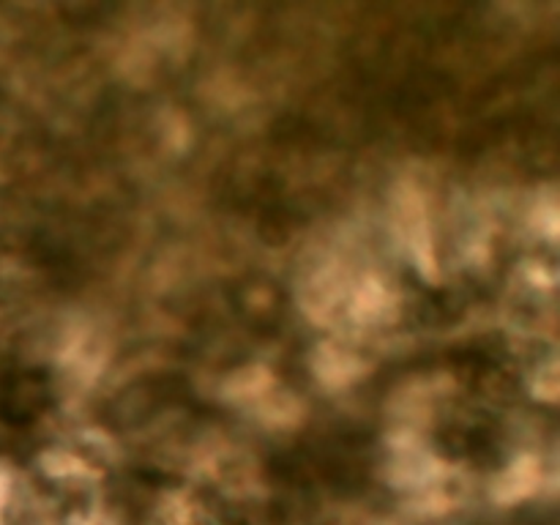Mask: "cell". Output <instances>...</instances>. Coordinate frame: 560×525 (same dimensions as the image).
I'll use <instances>...</instances> for the list:
<instances>
[{"label":"cell","mask_w":560,"mask_h":525,"mask_svg":"<svg viewBox=\"0 0 560 525\" xmlns=\"http://www.w3.org/2000/svg\"><path fill=\"white\" fill-rule=\"evenodd\" d=\"M315 370L326 386H348L355 375H359L361 364L353 353L345 348H334V345H323L315 355Z\"/></svg>","instance_id":"6da1fadb"},{"label":"cell","mask_w":560,"mask_h":525,"mask_svg":"<svg viewBox=\"0 0 560 525\" xmlns=\"http://www.w3.org/2000/svg\"><path fill=\"white\" fill-rule=\"evenodd\" d=\"M536 476H539V470H536V465L530 463V459L514 463L512 468H509V474H503L501 481H498V495H501L503 501H514V498L528 495V492L534 490Z\"/></svg>","instance_id":"7a4b0ae2"},{"label":"cell","mask_w":560,"mask_h":525,"mask_svg":"<svg viewBox=\"0 0 560 525\" xmlns=\"http://www.w3.org/2000/svg\"><path fill=\"white\" fill-rule=\"evenodd\" d=\"M271 386V377L266 370H244L230 381V397L233 399H260Z\"/></svg>","instance_id":"3957f363"},{"label":"cell","mask_w":560,"mask_h":525,"mask_svg":"<svg viewBox=\"0 0 560 525\" xmlns=\"http://www.w3.org/2000/svg\"><path fill=\"white\" fill-rule=\"evenodd\" d=\"M5 495H9V481H5V476L0 474V506H3Z\"/></svg>","instance_id":"277c9868"}]
</instances>
